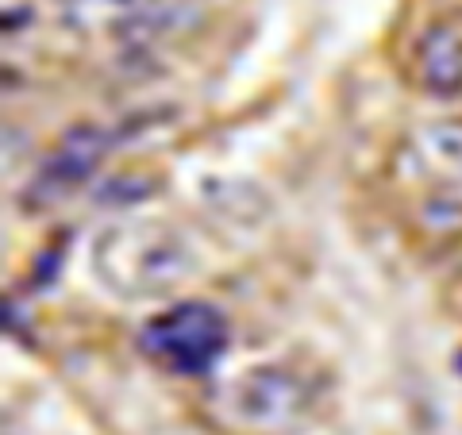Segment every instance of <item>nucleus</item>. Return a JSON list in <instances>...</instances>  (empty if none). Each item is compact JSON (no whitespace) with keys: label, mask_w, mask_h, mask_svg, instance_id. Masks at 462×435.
<instances>
[{"label":"nucleus","mask_w":462,"mask_h":435,"mask_svg":"<svg viewBox=\"0 0 462 435\" xmlns=\"http://www.w3.org/2000/svg\"><path fill=\"white\" fill-rule=\"evenodd\" d=\"M93 270L124 301H162L193 278L197 255L166 220H116L93 239Z\"/></svg>","instance_id":"1"},{"label":"nucleus","mask_w":462,"mask_h":435,"mask_svg":"<svg viewBox=\"0 0 462 435\" xmlns=\"http://www.w3.org/2000/svg\"><path fill=\"white\" fill-rule=\"evenodd\" d=\"M320 382L293 362H266L216 382L205 397V412L227 435H289L312 416Z\"/></svg>","instance_id":"2"},{"label":"nucleus","mask_w":462,"mask_h":435,"mask_svg":"<svg viewBox=\"0 0 462 435\" xmlns=\"http://www.w3.org/2000/svg\"><path fill=\"white\" fill-rule=\"evenodd\" d=\"M227 347L231 324L208 301H178L139 328V351L173 378H212Z\"/></svg>","instance_id":"3"},{"label":"nucleus","mask_w":462,"mask_h":435,"mask_svg":"<svg viewBox=\"0 0 462 435\" xmlns=\"http://www.w3.org/2000/svg\"><path fill=\"white\" fill-rule=\"evenodd\" d=\"M108 151H112V132H105V127H93V124L69 127L51 147V154L35 166L32 178H27L23 197H20L23 208L42 212V208L62 205L81 185H89V178L100 170Z\"/></svg>","instance_id":"4"},{"label":"nucleus","mask_w":462,"mask_h":435,"mask_svg":"<svg viewBox=\"0 0 462 435\" xmlns=\"http://www.w3.org/2000/svg\"><path fill=\"white\" fill-rule=\"evenodd\" d=\"M401 166L420 181L451 193L462 190V120H431L404 139Z\"/></svg>","instance_id":"5"},{"label":"nucleus","mask_w":462,"mask_h":435,"mask_svg":"<svg viewBox=\"0 0 462 435\" xmlns=\"http://www.w3.org/2000/svg\"><path fill=\"white\" fill-rule=\"evenodd\" d=\"M412 74L424 93L439 100L462 97V27L439 20L420 32L412 51Z\"/></svg>","instance_id":"6"},{"label":"nucleus","mask_w":462,"mask_h":435,"mask_svg":"<svg viewBox=\"0 0 462 435\" xmlns=\"http://www.w3.org/2000/svg\"><path fill=\"white\" fill-rule=\"evenodd\" d=\"M428 216H431V220H436V216H443L447 227H455V220L462 224V190H451V193L436 197V205L428 208Z\"/></svg>","instance_id":"7"}]
</instances>
